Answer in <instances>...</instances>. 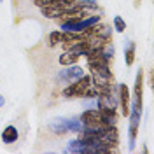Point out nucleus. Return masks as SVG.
I'll return each instance as SVG.
<instances>
[{
  "instance_id": "f257e3e1",
  "label": "nucleus",
  "mask_w": 154,
  "mask_h": 154,
  "mask_svg": "<svg viewBox=\"0 0 154 154\" xmlns=\"http://www.w3.org/2000/svg\"><path fill=\"white\" fill-rule=\"evenodd\" d=\"M91 86V75L84 74L82 77H79L77 81L67 84V88L63 89V96L65 98H86L88 88Z\"/></svg>"
},
{
  "instance_id": "f03ea898",
  "label": "nucleus",
  "mask_w": 154,
  "mask_h": 154,
  "mask_svg": "<svg viewBox=\"0 0 154 154\" xmlns=\"http://www.w3.org/2000/svg\"><path fill=\"white\" fill-rule=\"evenodd\" d=\"M140 116L142 110L137 109V107L130 105V151L135 149V142H137V137H138V128H140Z\"/></svg>"
},
{
  "instance_id": "7ed1b4c3",
  "label": "nucleus",
  "mask_w": 154,
  "mask_h": 154,
  "mask_svg": "<svg viewBox=\"0 0 154 154\" xmlns=\"http://www.w3.org/2000/svg\"><path fill=\"white\" fill-rule=\"evenodd\" d=\"M130 105L137 107V109H144V70L138 68L137 77H135V86H133V100Z\"/></svg>"
},
{
  "instance_id": "20e7f679",
  "label": "nucleus",
  "mask_w": 154,
  "mask_h": 154,
  "mask_svg": "<svg viewBox=\"0 0 154 154\" xmlns=\"http://www.w3.org/2000/svg\"><path fill=\"white\" fill-rule=\"evenodd\" d=\"M81 123L84 128H100L103 125L102 123V114H100V109H89V110H84L81 114Z\"/></svg>"
},
{
  "instance_id": "39448f33",
  "label": "nucleus",
  "mask_w": 154,
  "mask_h": 154,
  "mask_svg": "<svg viewBox=\"0 0 154 154\" xmlns=\"http://www.w3.org/2000/svg\"><path fill=\"white\" fill-rule=\"evenodd\" d=\"M117 102H119L123 116L128 117L130 116V103H131V93H130L128 84H119L117 86Z\"/></svg>"
},
{
  "instance_id": "423d86ee",
  "label": "nucleus",
  "mask_w": 154,
  "mask_h": 154,
  "mask_svg": "<svg viewBox=\"0 0 154 154\" xmlns=\"http://www.w3.org/2000/svg\"><path fill=\"white\" fill-rule=\"evenodd\" d=\"M82 75H84V70L75 63V65L65 67V70H61V72H60V81H63V82L70 84V82L77 81L79 77H82Z\"/></svg>"
},
{
  "instance_id": "0eeeda50",
  "label": "nucleus",
  "mask_w": 154,
  "mask_h": 154,
  "mask_svg": "<svg viewBox=\"0 0 154 154\" xmlns=\"http://www.w3.org/2000/svg\"><path fill=\"white\" fill-rule=\"evenodd\" d=\"M19 138V133H18V128L14 125H9L4 128V131H2V140H4V144H14V142H18Z\"/></svg>"
},
{
  "instance_id": "6e6552de",
  "label": "nucleus",
  "mask_w": 154,
  "mask_h": 154,
  "mask_svg": "<svg viewBox=\"0 0 154 154\" xmlns=\"http://www.w3.org/2000/svg\"><path fill=\"white\" fill-rule=\"evenodd\" d=\"M42 11V16H46L49 19H58V16L65 11L63 5H60V4H53V5H46V7H40Z\"/></svg>"
},
{
  "instance_id": "1a4fd4ad",
  "label": "nucleus",
  "mask_w": 154,
  "mask_h": 154,
  "mask_svg": "<svg viewBox=\"0 0 154 154\" xmlns=\"http://www.w3.org/2000/svg\"><path fill=\"white\" fill-rule=\"evenodd\" d=\"M79 60H81V56L75 54V53H72V51H63V54L58 58V61H60V65H61V67L75 65V63H79Z\"/></svg>"
},
{
  "instance_id": "9d476101",
  "label": "nucleus",
  "mask_w": 154,
  "mask_h": 154,
  "mask_svg": "<svg viewBox=\"0 0 154 154\" xmlns=\"http://www.w3.org/2000/svg\"><path fill=\"white\" fill-rule=\"evenodd\" d=\"M135 49H137V46H135V42H126V48H125V61L128 67H131L135 63Z\"/></svg>"
},
{
  "instance_id": "9b49d317",
  "label": "nucleus",
  "mask_w": 154,
  "mask_h": 154,
  "mask_svg": "<svg viewBox=\"0 0 154 154\" xmlns=\"http://www.w3.org/2000/svg\"><path fill=\"white\" fill-rule=\"evenodd\" d=\"M61 30H54V32H51L49 33V46L51 48H56V46H60L61 44Z\"/></svg>"
},
{
  "instance_id": "f8f14e48",
  "label": "nucleus",
  "mask_w": 154,
  "mask_h": 154,
  "mask_svg": "<svg viewBox=\"0 0 154 154\" xmlns=\"http://www.w3.org/2000/svg\"><path fill=\"white\" fill-rule=\"evenodd\" d=\"M114 30L117 33H123L126 30V21L121 16H114Z\"/></svg>"
},
{
  "instance_id": "ddd939ff",
  "label": "nucleus",
  "mask_w": 154,
  "mask_h": 154,
  "mask_svg": "<svg viewBox=\"0 0 154 154\" xmlns=\"http://www.w3.org/2000/svg\"><path fill=\"white\" fill-rule=\"evenodd\" d=\"M33 4L37 7H46V5H53V4H58V0H33Z\"/></svg>"
},
{
  "instance_id": "4468645a",
  "label": "nucleus",
  "mask_w": 154,
  "mask_h": 154,
  "mask_svg": "<svg viewBox=\"0 0 154 154\" xmlns=\"http://www.w3.org/2000/svg\"><path fill=\"white\" fill-rule=\"evenodd\" d=\"M2 105H4V96L0 95V107H2Z\"/></svg>"
}]
</instances>
